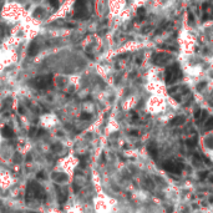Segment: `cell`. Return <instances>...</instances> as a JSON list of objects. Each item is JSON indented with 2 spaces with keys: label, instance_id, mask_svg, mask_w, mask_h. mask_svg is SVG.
Returning <instances> with one entry per match:
<instances>
[{
  "label": "cell",
  "instance_id": "obj_14",
  "mask_svg": "<svg viewBox=\"0 0 213 213\" xmlns=\"http://www.w3.org/2000/svg\"><path fill=\"white\" fill-rule=\"evenodd\" d=\"M206 145H207L209 148H213V136H209L206 138Z\"/></svg>",
  "mask_w": 213,
  "mask_h": 213
},
{
  "label": "cell",
  "instance_id": "obj_4",
  "mask_svg": "<svg viewBox=\"0 0 213 213\" xmlns=\"http://www.w3.org/2000/svg\"><path fill=\"white\" fill-rule=\"evenodd\" d=\"M162 167L166 171H168V172H171V173H181V171H182V164L172 162V161H166V162L163 163Z\"/></svg>",
  "mask_w": 213,
  "mask_h": 213
},
{
  "label": "cell",
  "instance_id": "obj_12",
  "mask_svg": "<svg viewBox=\"0 0 213 213\" xmlns=\"http://www.w3.org/2000/svg\"><path fill=\"white\" fill-rule=\"evenodd\" d=\"M145 14H146V10L143 8H140L138 10H137V18H138V21H141V19H143Z\"/></svg>",
  "mask_w": 213,
  "mask_h": 213
},
{
  "label": "cell",
  "instance_id": "obj_17",
  "mask_svg": "<svg viewBox=\"0 0 213 213\" xmlns=\"http://www.w3.org/2000/svg\"><path fill=\"white\" fill-rule=\"evenodd\" d=\"M49 3L54 8H57V6H59V1H57V0H49Z\"/></svg>",
  "mask_w": 213,
  "mask_h": 213
},
{
  "label": "cell",
  "instance_id": "obj_20",
  "mask_svg": "<svg viewBox=\"0 0 213 213\" xmlns=\"http://www.w3.org/2000/svg\"><path fill=\"white\" fill-rule=\"evenodd\" d=\"M200 174H201V178H206V177H207V174H208V173H207V172H201Z\"/></svg>",
  "mask_w": 213,
  "mask_h": 213
},
{
  "label": "cell",
  "instance_id": "obj_8",
  "mask_svg": "<svg viewBox=\"0 0 213 213\" xmlns=\"http://www.w3.org/2000/svg\"><path fill=\"white\" fill-rule=\"evenodd\" d=\"M148 152L151 154V157H153V158L157 157V148H156V145H154V143H150L148 145Z\"/></svg>",
  "mask_w": 213,
  "mask_h": 213
},
{
  "label": "cell",
  "instance_id": "obj_22",
  "mask_svg": "<svg viewBox=\"0 0 213 213\" xmlns=\"http://www.w3.org/2000/svg\"><path fill=\"white\" fill-rule=\"evenodd\" d=\"M131 135H133V136H137V135H138V132H137V131H131Z\"/></svg>",
  "mask_w": 213,
  "mask_h": 213
},
{
  "label": "cell",
  "instance_id": "obj_5",
  "mask_svg": "<svg viewBox=\"0 0 213 213\" xmlns=\"http://www.w3.org/2000/svg\"><path fill=\"white\" fill-rule=\"evenodd\" d=\"M51 82V77L50 76H41V77H39V79H35L34 80V84H35V86H37V87H46L47 85H49Z\"/></svg>",
  "mask_w": 213,
  "mask_h": 213
},
{
  "label": "cell",
  "instance_id": "obj_15",
  "mask_svg": "<svg viewBox=\"0 0 213 213\" xmlns=\"http://www.w3.org/2000/svg\"><path fill=\"white\" fill-rule=\"evenodd\" d=\"M85 5V0H76V3H75V8L79 9V6L80 8H84Z\"/></svg>",
  "mask_w": 213,
  "mask_h": 213
},
{
  "label": "cell",
  "instance_id": "obj_3",
  "mask_svg": "<svg viewBox=\"0 0 213 213\" xmlns=\"http://www.w3.org/2000/svg\"><path fill=\"white\" fill-rule=\"evenodd\" d=\"M187 92H188V89L186 86H176L174 89H170V90H168V94L172 96V97L177 99V101H181L180 99L184 94H187Z\"/></svg>",
  "mask_w": 213,
  "mask_h": 213
},
{
  "label": "cell",
  "instance_id": "obj_2",
  "mask_svg": "<svg viewBox=\"0 0 213 213\" xmlns=\"http://www.w3.org/2000/svg\"><path fill=\"white\" fill-rule=\"evenodd\" d=\"M171 60V55L167 53H157L152 56V63L157 66H163Z\"/></svg>",
  "mask_w": 213,
  "mask_h": 213
},
{
  "label": "cell",
  "instance_id": "obj_23",
  "mask_svg": "<svg viewBox=\"0 0 213 213\" xmlns=\"http://www.w3.org/2000/svg\"><path fill=\"white\" fill-rule=\"evenodd\" d=\"M167 213H172V208L168 207V208H167Z\"/></svg>",
  "mask_w": 213,
  "mask_h": 213
},
{
  "label": "cell",
  "instance_id": "obj_1",
  "mask_svg": "<svg viewBox=\"0 0 213 213\" xmlns=\"http://www.w3.org/2000/svg\"><path fill=\"white\" fill-rule=\"evenodd\" d=\"M182 77V71L178 65H171L166 69L164 73V79H166V84H174L176 81H178Z\"/></svg>",
  "mask_w": 213,
  "mask_h": 213
},
{
  "label": "cell",
  "instance_id": "obj_9",
  "mask_svg": "<svg viewBox=\"0 0 213 213\" xmlns=\"http://www.w3.org/2000/svg\"><path fill=\"white\" fill-rule=\"evenodd\" d=\"M37 45H36V43H31L30 44V46H29V55L30 56H34V55H36L37 53Z\"/></svg>",
  "mask_w": 213,
  "mask_h": 213
},
{
  "label": "cell",
  "instance_id": "obj_21",
  "mask_svg": "<svg viewBox=\"0 0 213 213\" xmlns=\"http://www.w3.org/2000/svg\"><path fill=\"white\" fill-rule=\"evenodd\" d=\"M204 85H206V84H204V82H202V84H200V85H198V90H201V89H202V87H203V86H204Z\"/></svg>",
  "mask_w": 213,
  "mask_h": 213
},
{
  "label": "cell",
  "instance_id": "obj_10",
  "mask_svg": "<svg viewBox=\"0 0 213 213\" xmlns=\"http://www.w3.org/2000/svg\"><path fill=\"white\" fill-rule=\"evenodd\" d=\"M53 177H54V180L56 182H64V181L67 180V177L65 176V174H59V173H54Z\"/></svg>",
  "mask_w": 213,
  "mask_h": 213
},
{
  "label": "cell",
  "instance_id": "obj_24",
  "mask_svg": "<svg viewBox=\"0 0 213 213\" xmlns=\"http://www.w3.org/2000/svg\"><path fill=\"white\" fill-rule=\"evenodd\" d=\"M31 213H35V212H31Z\"/></svg>",
  "mask_w": 213,
  "mask_h": 213
},
{
  "label": "cell",
  "instance_id": "obj_7",
  "mask_svg": "<svg viewBox=\"0 0 213 213\" xmlns=\"http://www.w3.org/2000/svg\"><path fill=\"white\" fill-rule=\"evenodd\" d=\"M1 133H3V136H4V137H6V138H10V137H13V136H14V132H13V130L10 128V127H8V126L3 127V130H1Z\"/></svg>",
  "mask_w": 213,
  "mask_h": 213
},
{
  "label": "cell",
  "instance_id": "obj_11",
  "mask_svg": "<svg viewBox=\"0 0 213 213\" xmlns=\"http://www.w3.org/2000/svg\"><path fill=\"white\" fill-rule=\"evenodd\" d=\"M204 127H206V130H207V131H211V130H213V117H209L207 121H206Z\"/></svg>",
  "mask_w": 213,
  "mask_h": 213
},
{
  "label": "cell",
  "instance_id": "obj_19",
  "mask_svg": "<svg viewBox=\"0 0 213 213\" xmlns=\"http://www.w3.org/2000/svg\"><path fill=\"white\" fill-rule=\"evenodd\" d=\"M188 19H190V23L192 24V21H193V15H192V14L190 13V14H188Z\"/></svg>",
  "mask_w": 213,
  "mask_h": 213
},
{
  "label": "cell",
  "instance_id": "obj_6",
  "mask_svg": "<svg viewBox=\"0 0 213 213\" xmlns=\"http://www.w3.org/2000/svg\"><path fill=\"white\" fill-rule=\"evenodd\" d=\"M184 121H186L184 116H176L171 120V126H180L182 123H184Z\"/></svg>",
  "mask_w": 213,
  "mask_h": 213
},
{
  "label": "cell",
  "instance_id": "obj_16",
  "mask_svg": "<svg viewBox=\"0 0 213 213\" xmlns=\"http://www.w3.org/2000/svg\"><path fill=\"white\" fill-rule=\"evenodd\" d=\"M201 115H202V111H201L200 108H197V110L194 111V117L198 120V118H201Z\"/></svg>",
  "mask_w": 213,
  "mask_h": 213
},
{
  "label": "cell",
  "instance_id": "obj_13",
  "mask_svg": "<svg viewBox=\"0 0 213 213\" xmlns=\"http://www.w3.org/2000/svg\"><path fill=\"white\" fill-rule=\"evenodd\" d=\"M196 142H197V140H196V137H192V138H188L187 141H186V143H187V146L188 147H194L196 146Z\"/></svg>",
  "mask_w": 213,
  "mask_h": 213
},
{
  "label": "cell",
  "instance_id": "obj_18",
  "mask_svg": "<svg viewBox=\"0 0 213 213\" xmlns=\"http://www.w3.org/2000/svg\"><path fill=\"white\" fill-rule=\"evenodd\" d=\"M90 117H91L90 113H82V115H81V118L82 120H90Z\"/></svg>",
  "mask_w": 213,
  "mask_h": 213
}]
</instances>
